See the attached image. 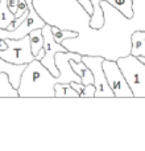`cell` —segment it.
Wrapping results in <instances>:
<instances>
[{"mask_svg":"<svg viewBox=\"0 0 145 151\" xmlns=\"http://www.w3.org/2000/svg\"><path fill=\"white\" fill-rule=\"evenodd\" d=\"M58 77L53 76L37 58L26 64L18 85V97H49L55 98V83Z\"/></svg>","mask_w":145,"mask_h":151,"instance_id":"cell-1","label":"cell"},{"mask_svg":"<svg viewBox=\"0 0 145 151\" xmlns=\"http://www.w3.org/2000/svg\"><path fill=\"white\" fill-rule=\"evenodd\" d=\"M16 19V16L9 11L7 0H0V28L7 29L8 25Z\"/></svg>","mask_w":145,"mask_h":151,"instance_id":"cell-13","label":"cell"},{"mask_svg":"<svg viewBox=\"0 0 145 151\" xmlns=\"http://www.w3.org/2000/svg\"><path fill=\"white\" fill-rule=\"evenodd\" d=\"M7 41L8 48L0 50V57L11 64H29L33 61L34 55L32 53L31 40L29 35L24 36L23 39H4Z\"/></svg>","mask_w":145,"mask_h":151,"instance_id":"cell-3","label":"cell"},{"mask_svg":"<svg viewBox=\"0 0 145 151\" xmlns=\"http://www.w3.org/2000/svg\"><path fill=\"white\" fill-rule=\"evenodd\" d=\"M55 98H80V94L75 90L70 83L57 82L54 86Z\"/></svg>","mask_w":145,"mask_h":151,"instance_id":"cell-10","label":"cell"},{"mask_svg":"<svg viewBox=\"0 0 145 151\" xmlns=\"http://www.w3.org/2000/svg\"><path fill=\"white\" fill-rule=\"evenodd\" d=\"M44 56H45V49H44V48H42V49L38 52V55L36 56V58H37V60H40V61H41L42 58H44Z\"/></svg>","mask_w":145,"mask_h":151,"instance_id":"cell-21","label":"cell"},{"mask_svg":"<svg viewBox=\"0 0 145 151\" xmlns=\"http://www.w3.org/2000/svg\"><path fill=\"white\" fill-rule=\"evenodd\" d=\"M7 48H8L7 41H5L4 39H1V37H0V50H4V49H7Z\"/></svg>","mask_w":145,"mask_h":151,"instance_id":"cell-20","label":"cell"},{"mask_svg":"<svg viewBox=\"0 0 145 151\" xmlns=\"http://www.w3.org/2000/svg\"><path fill=\"white\" fill-rule=\"evenodd\" d=\"M103 70L106 74L107 82L115 94V98H131V97H133L132 90H131L120 66L117 65L116 60L104 58Z\"/></svg>","mask_w":145,"mask_h":151,"instance_id":"cell-4","label":"cell"},{"mask_svg":"<svg viewBox=\"0 0 145 151\" xmlns=\"http://www.w3.org/2000/svg\"><path fill=\"white\" fill-rule=\"evenodd\" d=\"M42 35H44V49H45V56L41 60L42 65L46 66L49 72L55 77H60V69L55 65V55L58 52H68L65 47L60 42L54 40L52 32V25L46 23L42 27Z\"/></svg>","mask_w":145,"mask_h":151,"instance_id":"cell-7","label":"cell"},{"mask_svg":"<svg viewBox=\"0 0 145 151\" xmlns=\"http://www.w3.org/2000/svg\"><path fill=\"white\" fill-rule=\"evenodd\" d=\"M94 5V13L90 17V27L95 31L102 29V27L104 25V9L100 5V0H91ZM109 3V5H112L114 8H116L119 11V13H122L125 19L131 20L133 19V0H106Z\"/></svg>","mask_w":145,"mask_h":151,"instance_id":"cell-6","label":"cell"},{"mask_svg":"<svg viewBox=\"0 0 145 151\" xmlns=\"http://www.w3.org/2000/svg\"><path fill=\"white\" fill-rule=\"evenodd\" d=\"M28 11V3H26V0H18V5H17V12L15 13L16 19L20 17L21 15H24V13Z\"/></svg>","mask_w":145,"mask_h":151,"instance_id":"cell-17","label":"cell"},{"mask_svg":"<svg viewBox=\"0 0 145 151\" xmlns=\"http://www.w3.org/2000/svg\"><path fill=\"white\" fill-rule=\"evenodd\" d=\"M77 3H79V5L87 12V15H90V17H91V15L94 13L92 1H91V0H77Z\"/></svg>","mask_w":145,"mask_h":151,"instance_id":"cell-16","label":"cell"},{"mask_svg":"<svg viewBox=\"0 0 145 151\" xmlns=\"http://www.w3.org/2000/svg\"><path fill=\"white\" fill-rule=\"evenodd\" d=\"M7 4H8V8L9 11L15 15L17 12V5H18V0H7Z\"/></svg>","mask_w":145,"mask_h":151,"instance_id":"cell-18","label":"cell"},{"mask_svg":"<svg viewBox=\"0 0 145 151\" xmlns=\"http://www.w3.org/2000/svg\"><path fill=\"white\" fill-rule=\"evenodd\" d=\"M131 55L145 57V31L133 32L131 37Z\"/></svg>","mask_w":145,"mask_h":151,"instance_id":"cell-9","label":"cell"},{"mask_svg":"<svg viewBox=\"0 0 145 151\" xmlns=\"http://www.w3.org/2000/svg\"><path fill=\"white\" fill-rule=\"evenodd\" d=\"M0 97H18V90L13 88L7 73H0Z\"/></svg>","mask_w":145,"mask_h":151,"instance_id":"cell-11","label":"cell"},{"mask_svg":"<svg viewBox=\"0 0 145 151\" xmlns=\"http://www.w3.org/2000/svg\"><path fill=\"white\" fill-rule=\"evenodd\" d=\"M95 91H96V88L94 83L86 85L82 94H80V98H95Z\"/></svg>","mask_w":145,"mask_h":151,"instance_id":"cell-15","label":"cell"},{"mask_svg":"<svg viewBox=\"0 0 145 151\" xmlns=\"http://www.w3.org/2000/svg\"><path fill=\"white\" fill-rule=\"evenodd\" d=\"M102 56H82V61L87 68L91 69L94 74V85L96 88L95 98H114L115 94L107 82L106 74L103 70V60Z\"/></svg>","mask_w":145,"mask_h":151,"instance_id":"cell-5","label":"cell"},{"mask_svg":"<svg viewBox=\"0 0 145 151\" xmlns=\"http://www.w3.org/2000/svg\"><path fill=\"white\" fill-rule=\"evenodd\" d=\"M70 85H71L72 88H74L79 94H82L83 89H85V86H86V85H83L82 82H70Z\"/></svg>","mask_w":145,"mask_h":151,"instance_id":"cell-19","label":"cell"},{"mask_svg":"<svg viewBox=\"0 0 145 151\" xmlns=\"http://www.w3.org/2000/svg\"><path fill=\"white\" fill-rule=\"evenodd\" d=\"M52 32H53V36H54V40L57 42H60V44H62V41L66 39L78 37V32L70 31V29H65V28H60V27H57V25H52Z\"/></svg>","mask_w":145,"mask_h":151,"instance_id":"cell-14","label":"cell"},{"mask_svg":"<svg viewBox=\"0 0 145 151\" xmlns=\"http://www.w3.org/2000/svg\"><path fill=\"white\" fill-rule=\"evenodd\" d=\"M72 58L75 61H82V55L74 52V50L58 52L55 55V65L60 69V77H58L60 82H62V83L82 82V77L78 73H75L70 64V60H72Z\"/></svg>","mask_w":145,"mask_h":151,"instance_id":"cell-8","label":"cell"},{"mask_svg":"<svg viewBox=\"0 0 145 151\" xmlns=\"http://www.w3.org/2000/svg\"><path fill=\"white\" fill-rule=\"evenodd\" d=\"M116 63L122 69L133 93V97H145V64L139 60L137 56H133L131 53L119 57Z\"/></svg>","mask_w":145,"mask_h":151,"instance_id":"cell-2","label":"cell"},{"mask_svg":"<svg viewBox=\"0 0 145 151\" xmlns=\"http://www.w3.org/2000/svg\"><path fill=\"white\" fill-rule=\"evenodd\" d=\"M29 40H31L32 53L36 57L38 52L44 48V35H42V28H37L29 32Z\"/></svg>","mask_w":145,"mask_h":151,"instance_id":"cell-12","label":"cell"}]
</instances>
